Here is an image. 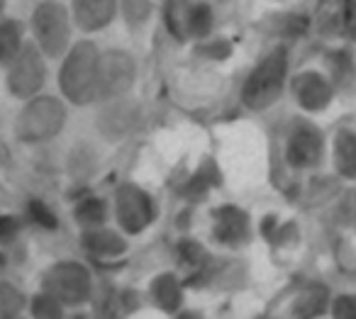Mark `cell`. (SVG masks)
Wrapping results in <instances>:
<instances>
[{
	"instance_id": "cell-8",
	"label": "cell",
	"mask_w": 356,
	"mask_h": 319,
	"mask_svg": "<svg viewBox=\"0 0 356 319\" xmlns=\"http://www.w3.org/2000/svg\"><path fill=\"white\" fill-rule=\"evenodd\" d=\"M330 163L339 181L356 183V129L339 124L330 137Z\"/></svg>"
},
{
	"instance_id": "cell-2",
	"label": "cell",
	"mask_w": 356,
	"mask_h": 319,
	"mask_svg": "<svg viewBox=\"0 0 356 319\" xmlns=\"http://www.w3.org/2000/svg\"><path fill=\"white\" fill-rule=\"evenodd\" d=\"M330 158V139L325 129L300 113L288 117L281 134V161L291 173H312L320 171Z\"/></svg>"
},
{
	"instance_id": "cell-6",
	"label": "cell",
	"mask_w": 356,
	"mask_h": 319,
	"mask_svg": "<svg viewBox=\"0 0 356 319\" xmlns=\"http://www.w3.org/2000/svg\"><path fill=\"white\" fill-rule=\"evenodd\" d=\"M257 25L273 42H283L291 47L307 40L315 32L312 30V15L305 10H298V8H276V10L266 13Z\"/></svg>"
},
{
	"instance_id": "cell-14",
	"label": "cell",
	"mask_w": 356,
	"mask_h": 319,
	"mask_svg": "<svg viewBox=\"0 0 356 319\" xmlns=\"http://www.w3.org/2000/svg\"><path fill=\"white\" fill-rule=\"evenodd\" d=\"M268 3H276V6H286V3H291V0H268Z\"/></svg>"
},
{
	"instance_id": "cell-1",
	"label": "cell",
	"mask_w": 356,
	"mask_h": 319,
	"mask_svg": "<svg viewBox=\"0 0 356 319\" xmlns=\"http://www.w3.org/2000/svg\"><path fill=\"white\" fill-rule=\"evenodd\" d=\"M293 66V47L283 42H273L249 69L239 88V103L254 115H264L273 110L288 93Z\"/></svg>"
},
{
	"instance_id": "cell-12",
	"label": "cell",
	"mask_w": 356,
	"mask_h": 319,
	"mask_svg": "<svg viewBox=\"0 0 356 319\" xmlns=\"http://www.w3.org/2000/svg\"><path fill=\"white\" fill-rule=\"evenodd\" d=\"M156 297L163 300V304H166V309H173L178 302H181V288H178V280L171 278V275H166V278H161L156 283Z\"/></svg>"
},
{
	"instance_id": "cell-5",
	"label": "cell",
	"mask_w": 356,
	"mask_h": 319,
	"mask_svg": "<svg viewBox=\"0 0 356 319\" xmlns=\"http://www.w3.org/2000/svg\"><path fill=\"white\" fill-rule=\"evenodd\" d=\"M320 69L330 76L339 98L356 95V47L349 42H334L320 51Z\"/></svg>"
},
{
	"instance_id": "cell-13",
	"label": "cell",
	"mask_w": 356,
	"mask_h": 319,
	"mask_svg": "<svg viewBox=\"0 0 356 319\" xmlns=\"http://www.w3.org/2000/svg\"><path fill=\"white\" fill-rule=\"evenodd\" d=\"M344 217H346V227L356 234V190H351L344 200Z\"/></svg>"
},
{
	"instance_id": "cell-4",
	"label": "cell",
	"mask_w": 356,
	"mask_h": 319,
	"mask_svg": "<svg viewBox=\"0 0 356 319\" xmlns=\"http://www.w3.org/2000/svg\"><path fill=\"white\" fill-rule=\"evenodd\" d=\"M257 239V224L249 210L234 202L213 210V241L227 251H242L254 244Z\"/></svg>"
},
{
	"instance_id": "cell-10",
	"label": "cell",
	"mask_w": 356,
	"mask_h": 319,
	"mask_svg": "<svg viewBox=\"0 0 356 319\" xmlns=\"http://www.w3.org/2000/svg\"><path fill=\"white\" fill-rule=\"evenodd\" d=\"M332 259H334V268L344 278L356 280V234L351 229L332 239Z\"/></svg>"
},
{
	"instance_id": "cell-7",
	"label": "cell",
	"mask_w": 356,
	"mask_h": 319,
	"mask_svg": "<svg viewBox=\"0 0 356 319\" xmlns=\"http://www.w3.org/2000/svg\"><path fill=\"white\" fill-rule=\"evenodd\" d=\"M312 30L356 47V0H332L320 17H312Z\"/></svg>"
},
{
	"instance_id": "cell-9",
	"label": "cell",
	"mask_w": 356,
	"mask_h": 319,
	"mask_svg": "<svg viewBox=\"0 0 356 319\" xmlns=\"http://www.w3.org/2000/svg\"><path fill=\"white\" fill-rule=\"evenodd\" d=\"M332 288L322 280H305L288 304L291 317H330Z\"/></svg>"
},
{
	"instance_id": "cell-3",
	"label": "cell",
	"mask_w": 356,
	"mask_h": 319,
	"mask_svg": "<svg viewBox=\"0 0 356 319\" xmlns=\"http://www.w3.org/2000/svg\"><path fill=\"white\" fill-rule=\"evenodd\" d=\"M288 95H291L298 113H305L310 117L325 115L334 105V100L339 98L330 76L317 66H305V69L293 71L291 83H288Z\"/></svg>"
},
{
	"instance_id": "cell-11",
	"label": "cell",
	"mask_w": 356,
	"mask_h": 319,
	"mask_svg": "<svg viewBox=\"0 0 356 319\" xmlns=\"http://www.w3.org/2000/svg\"><path fill=\"white\" fill-rule=\"evenodd\" d=\"M330 317L337 319H356V293H334L330 302Z\"/></svg>"
}]
</instances>
